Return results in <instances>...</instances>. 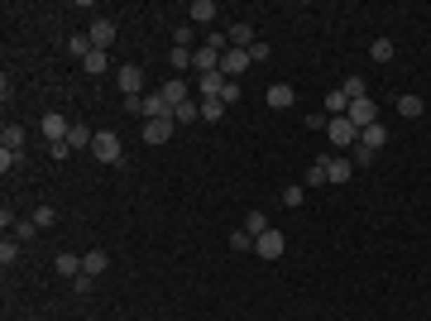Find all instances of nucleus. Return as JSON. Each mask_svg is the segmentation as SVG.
I'll return each mask as SVG.
<instances>
[{
	"mask_svg": "<svg viewBox=\"0 0 431 321\" xmlns=\"http://www.w3.org/2000/svg\"><path fill=\"white\" fill-rule=\"evenodd\" d=\"M326 139L336 144V154H345V149H354V144H359V130L350 125V115H331V125H326Z\"/></svg>",
	"mask_w": 431,
	"mask_h": 321,
	"instance_id": "nucleus-1",
	"label": "nucleus"
},
{
	"mask_svg": "<svg viewBox=\"0 0 431 321\" xmlns=\"http://www.w3.org/2000/svg\"><path fill=\"white\" fill-rule=\"evenodd\" d=\"M302 188H326V168H321V159L307 168V183H302Z\"/></svg>",
	"mask_w": 431,
	"mask_h": 321,
	"instance_id": "nucleus-33",
	"label": "nucleus"
},
{
	"mask_svg": "<svg viewBox=\"0 0 431 321\" xmlns=\"http://www.w3.org/2000/svg\"><path fill=\"white\" fill-rule=\"evenodd\" d=\"M192 53H197V48H173V53H168V63L183 72V67H192Z\"/></svg>",
	"mask_w": 431,
	"mask_h": 321,
	"instance_id": "nucleus-35",
	"label": "nucleus"
},
{
	"mask_svg": "<svg viewBox=\"0 0 431 321\" xmlns=\"http://www.w3.org/2000/svg\"><path fill=\"white\" fill-rule=\"evenodd\" d=\"M67 48H72L77 58H86V53H91V39H86V34H72V39H67Z\"/></svg>",
	"mask_w": 431,
	"mask_h": 321,
	"instance_id": "nucleus-36",
	"label": "nucleus"
},
{
	"mask_svg": "<svg viewBox=\"0 0 431 321\" xmlns=\"http://www.w3.org/2000/svg\"><path fill=\"white\" fill-rule=\"evenodd\" d=\"M422 110H427V101H422V96H398V115H403V120H417Z\"/></svg>",
	"mask_w": 431,
	"mask_h": 321,
	"instance_id": "nucleus-19",
	"label": "nucleus"
},
{
	"mask_svg": "<svg viewBox=\"0 0 431 321\" xmlns=\"http://www.w3.org/2000/svg\"><path fill=\"white\" fill-rule=\"evenodd\" d=\"M34 235H39V225H34V221H15V240H20V244H29Z\"/></svg>",
	"mask_w": 431,
	"mask_h": 321,
	"instance_id": "nucleus-34",
	"label": "nucleus"
},
{
	"mask_svg": "<svg viewBox=\"0 0 431 321\" xmlns=\"http://www.w3.org/2000/svg\"><path fill=\"white\" fill-rule=\"evenodd\" d=\"M345 115H350L354 130H369V125H378V101H374V96H359V101H350Z\"/></svg>",
	"mask_w": 431,
	"mask_h": 321,
	"instance_id": "nucleus-3",
	"label": "nucleus"
},
{
	"mask_svg": "<svg viewBox=\"0 0 431 321\" xmlns=\"http://www.w3.org/2000/svg\"><path fill=\"white\" fill-rule=\"evenodd\" d=\"M264 101H269L273 110H288V106H293V101H297V91H293V86H288V81H273L269 91H264Z\"/></svg>",
	"mask_w": 431,
	"mask_h": 321,
	"instance_id": "nucleus-14",
	"label": "nucleus"
},
{
	"mask_svg": "<svg viewBox=\"0 0 431 321\" xmlns=\"http://www.w3.org/2000/svg\"><path fill=\"white\" fill-rule=\"evenodd\" d=\"M173 130H178V120H173V115H163V120H144V144H168V139H173Z\"/></svg>",
	"mask_w": 431,
	"mask_h": 321,
	"instance_id": "nucleus-6",
	"label": "nucleus"
},
{
	"mask_svg": "<svg viewBox=\"0 0 431 321\" xmlns=\"http://www.w3.org/2000/svg\"><path fill=\"white\" fill-rule=\"evenodd\" d=\"M249 72V53L244 48H230V53H220V77L225 81H240Z\"/></svg>",
	"mask_w": 431,
	"mask_h": 321,
	"instance_id": "nucleus-4",
	"label": "nucleus"
},
{
	"mask_svg": "<svg viewBox=\"0 0 431 321\" xmlns=\"http://www.w3.org/2000/svg\"><path fill=\"white\" fill-rule=\"evenodd\" d=\"M29 221H34V225L44 230V225H53V221H58V211H53V207H39V211L29 216Z\"/></svg>",
	"mask_w": 431,
	"mask_h": 321,
	"instance_id": "nucleus-38",
	"label": "nucleus"
},
{
	"mask_svg": "<svg viewBox=\"0 0 431 321\" xmlns=\"http://www.w3.org/2000/svg\"><path fill=\"white\" fill-rule=\"evenodd\" d=\"M374 159H378V154L369 149V144H354V159H350V163H359V168H369Z\"/></svg>",
	"mask_w": 431,
	"mask_h": 321,
	"instance_id": "nucleus-37",
	"label": "nucleus"
},
{
	"mask_svg": "<svg viewBox=\"0 0 431 321\" xmlns=\"http://www.w3.org/2000/svg\"><path fill=\"white\" fill-rule=\"evenodd\" d=\"M197 106H201V120H220V115H225V101H197Z\"/></svg>",
	"mask_w": 431,
	"mask_h": 321,
	"instance_id": "nucleus-32",
	"label": "nucleus"
},
{
	"mask_svg": "<svg viewBox=\"0 0 431 321\" xmlns=\"http://www.w3.org/2000/svg\"><path fill=\"white\" fill-rule=\"evenodd\" d=\"M106 268H110V254H106V249H86V254H81V273H86V278H101Z\"/></svg>",
	"mask_w": 431,
	"mask_h": 321,
	"instance_id": "nucleus-13",
	"label": "nucleus"
},
{
	"mask_svg": "<svg viewBox=\"0 0 431 321\" xmlns=\"http://www.w3.org/2000/svg\"><path fill=\"white\" fill-rule=\"evenodd\" d=\"M283 249H288L283 230H264V235L254 240V254H259V259H283Z\"/></svg>",
	"mask_w": 431,
	"mask_h": 321,
	"instance_id": "nucleus-7",
	"label": "nucleus"
},
{
	"mask_svg": "<svg viewBox=\"0 0 431 321\" xmlns=\"http://www.w3.org/2000/svg\"><path fill=\"white\" fill-rule=\"evenodd\" d=\"M216 15H220L216 0H192V5H187V25H211Z\"/></svg>",
	"mask_w": 431,
	"mask_h": 321,
	"instance_id": "nucleus-16",
	"label": "nucleus"
},
{
	"mask_svg": "<svg viewBox=\"0 0 431 321\" xmlns=\"http://www.w3.org/2000/svg\"><path fill=\"white\" fill-rule=\"evenodd\" d=\"M86 39H91V48H101V53H106L110 44H115V20H106V15H101V20H91Z\"/></svg>",
	"mask_w": 431,
	"mask_h": 321,
	"instance_id": "nucleus-8",
	"label": "nucleus"
},
{
	"mask_svg": "<svg viewBox=\"0 0 431 321\" xmlns=\"http://www.w3.org/2000/svg\"><path fill=\"white\" fill-rule=\"evenodd\" d=\"M192 39H197V25H178V34H173V48H192Z\"/></svg>",
	"mask_w": 431,
	"mask_h": 321,
	"instance_id": "nucleus-31",
	"label": "nucleus"
},
{
	"mask_svg": "<svg viewBox=\"0 0 431 321\" xmlns=\"http://www.w3.org/2000/svg\"><path fill=\"white\" fill-rule=\"evenodd\" d=\"M340 91H345L350 101H359V96H369V86H364V77H359V72H354V77H345V81H340Z\"/></svg>",
	"mask_w": 431,
	"mask_h": 321,
	"instance_id": "nucleus-27",
	"label": "nucleus"
},
{
	"mask_svg": "<svg viewBox=\"0 0 431 321\" xmlns=\"http://www.w3.org/2000/svg\"><path fill=\"white\" fill-rule=\"evenodd\" d=\"M173 120H178V125H197V120H201V106H197V101H187V106L173 110Z\"/></svg>",
	"mask_w": 431,
	"mask_h": 321,
	"instance_id": "nucleus-29",
	"label": "nucleus"
},
{
	"mask_svg": "<svg viewBox=\"0 0 431 321\" xmlns=\"http://www.w3.org/2000/svg\"><path fill=\"white\" fill-rule=\"evenodd\" d=\"M345 110H350V96H345L340 86H336V91H326V115H345Z\"/></svg>",
	"mask_w": 431,
	"mask_h": 321,
	"instance_id": "nucleus-21",
	"label": "nucleus"
},
{
	"mask_svg": "<svg viewBox=\"0 0 431 321\" xmlns=\"http://www.w3.org/2000/svg\"><path fill=\"white\" fill-rule=\"evenodd\" d=\"M220 101H225V106H235V101H240V81H225V91H220Z\"/></svg>",
	"mask_w": 431,
	"mask_h": 321,
	"instance_id": "nucleus-41",
	"label": "nucleus"
},
{
	"mask_svg": "<svg viewBox=\"0 0 431 321\" xmlns=\"http://www.w3.org/2000/svg\"><path fill=\"white\" fill-rule=\"evenodd\" d=\"M269 58H273V48H269V44H264V39H259V44L249 48V63H269Z\"/></svg>",
	"mask_w": 431,
	"mask_h": 321,
	"instance_id": "nucleus-39",
	"label": "nucleus"
},
{
	"mask_svg": "<svg viewBox=\"0 0 431 321\" xmlns=\"http://www.w3.org/2000/svg\"><path fill=\"white\" fill-rule=\"evenodd\" d=\"M115 81H120V91H125V96H144V72H139L135 63H125Z\"/></svg>",
	"mask_w": 431,
	"mask_h": 321,
	"instance_id": "nucleus-11",
	"label": "nucleus"
},
{
	"mask_svg": "<svg viewBox=\"0 0 431 321\" xmlns=\"http://www.w3.org/2000/svg\"><path fill=\"white\" fill-rule=\"evenodd\" d=\"M120 154H125L120 134L115 130H96V139H91V159L96 163H120Z\"/></svg>",
	"mask_w": 431,
	"mask_h": 321,
	"instance_id": "nucleus-2",
	"label": "nucleus"
},
{
	"mask_svg": "<svg viewBox=\"0 0 431 321\" xmlns=\"http://www.w3.org/2000/svg\"><path fill=\"white\" fill-rule=\"evenodd\" d=\"M53 268H58V278H67V283H72V278H81V254H58Z\"/></svg>",
	"mask_w": 431,
	"mask_h": 321,
	"instance_id": "nucleus-17",
	"label": "nucleus"
},
{
	"mask_svg": "<svg viewBox=\"0 0 431 321\" xmlns=\"http://www.w3.org/2000/svg\"><path fill=\"white\" fill-rule=\"evenodd\" d=\"M81 67H86V77H101V72H106V53H101V48H91V53L81 58Z\"/></svg>",
	"mask_w": 431,
	"mask_h": 321,
	"instance_id": "nucleus-23",
	"label": "nucleus"
},
{
	"mask_svg": "<svg viewBox=\"0 0 431 321\" xmlns=\"http://www.w3.org/2000/svg\"><path fill=\"white\" fill-rule=\"evenodd\" d=\"M39 130H44V139H48V144H62V139L72 134V125H67V115H58V110H48Z\"/></svg>",
	"mask_w": 431,
	"mask_h": 321,
	"instance_id": "nucleus-9",
	"label": "nucleus"
},
{
	"mask_svg": "<svg viewBox=\"0 0 431 321\" xmlns=\"http://www.w3.org/2000/svg\"><path fill=\"white\" fill-rule=\"evenodd\" d=\"M230 249H235V254H254V235H249V230H230Z\"/></svg>",
	"mask_w": 431,
	"mask_h": 321,
	"instance_id": "nucleus-22",
	"label": "nucleus"
},
{
	"mask_svg": "<svg viewBox=\"0 0 431 321\" xmlns=\"http://www.w3.org/2000/svg\"><path fill=\"white\" fill-rule=\"evenodd\" d=\"M369 58H374V63H393V39H374V44H369Z\"/></svg>",
	"mask_w": 431,
	"mask_h": 321,
	"instance_id": "nucleus-28",
	"label": "nucleus"
},
{
	"mask_svg": "<svg viewBox=\"0 0 431 321\" xmlns=\"http://www.w3.org/2000/svg\"><path fill=\"white\" fill-rule=\"evenodd\" d=\"M25 168V149H0V173H15Z\"/></svg>",
	"mask_w": 431,
	"mask_h": 321,
	"instance_id": "nucleus-26",
	"label": "nucleus"
},
{
	"mask_svg": "<svg viewBox=\"0 0 431 321\" xmlns=\"http://www.w3.org/2000/svg\"><path fill=\"white\" fill-rule=\"evenodd\" d=\"M91 139H96V130H86V125H72V134H67V149L77 154V149H86L91 154Z\"/></svg>",
	"mask_w": 431,
	"mask_h": 321,
	"instance_id": "nucleus-18",
	"label": "nucleus"
},
{
	"mask_svg": "<svg viewBox=\"0 0 431 321\" xmlns=\"http://www.w3.org/2000/svg\"><path fill=\"white\" fill-rule=\"evenodd\" d=\"M139 115H144V120H163V115H173V106L163 101V91H144V101H139Z\"/></svg>",
	"mask_w": 431,
	"mask_h": 321,
	"instance_id": "nucleus-10",
	"label": "nucleus"
},
{
	"mask_svg": "<svg viewBox=\"0 0 431 321\" xmlns=\"http://www.w3.org/2000/svg\"><path fill=\"white\" fill-rule=\"evenodd\" d=\"M0 149H25V130H20V125H5V130H0Z\"/></svg>",
	"mask_w": 431,
	"mask_h": 321,
	"instance_id": "nucleus-25",
	"label": "nucleus"
},
{
	"mask_svg": "<svg viewBox=\"0 0 431 321\" xmlns=\"http://www.w3.org/2000/svg\"><path fill=\"white\" fill-rule=\"evenodd\" d=\"M307 202V188H288L283 192V207H302Z\"/></svg>",
	"mask_w": 431,
	"mask_h": 321,
	"instance_id": "nucleus-40",
	"label": "nucleus"
},
{
	"mask_svg": "<svg viewBox=\"0 0 431 321\" xmlns=\"http://www.w3.org/2000/svg\"><path fill=\"white\" fill-rule=\"evenodd\" d=\"M163 101H168V106L178 110V106H187L192 101V86L183 77H173V81H163Z\"/></svg>",
	"mask_w": 431,
	"mask_h": 321,
	"instance_id": "nucleus-12",
	"label": "nucleus"
},
{
	"mask_svg": "<svg viewBox=\"0 0 431 321\" xmlns=\"http://www.w3.org/2000/svg\"><path fill=\"white\" fill-rule=\"evenodd\" d=\"M359 144H369V149H383V144H388V130H383V125H369V130H359Z\"/></svg>",
	"mask_w": 431,
	"mask_h": 321,
	"instance_id": "nucleus-20",
	"label": "nucleus"
},
{
	"mask_svg": "<svg viewBox=\"0 0 431 321\" xmlns=\"http://www.w3.org/2000/svg\"><path fill=\"white\" fill-rule=\"evenodd\" d=\"M244 230L259 240V235H264V230H273V225H269V216H264V211H249V216H244Z\"/></svg>",
	"mask_w": 431,
	"mask_h": 321,
	"instance_id": "nucleus-24",
	"label": "nucleus"
},
{
	"mask_svg": "<svg viewBox=\"0 0 431 321\" xmlns=\"http://www.w3.org/2000/svg\"><path fill=\"white\" fill-rule=\"evenodd\" d=\"M15 259H20V240H15V235H5V244H0V264L10 268Z\"/></svg>",
	"mask_w": 431,
	"mask_h": 321,
	"instance_id": "nucleus-30",
	"label": "nucleus"
},
{
	"mask_svg": "<svg viewBox=\"0 0 431 321\" xmlns=\"http://www.w3.org/2000/svg\"><path fill=\"white\" fill-rule=\"evenodd\" d=\"M321 168H326V183H350L354 178V163L345 159V154H326Z\"/></svg>",
	"mask_w": 431,
	"mask_h": 321,
	"instance_id": "nucleus-5",
	"label": "nucleus"
},
{
	"mask_svg": "<svg viewBox=\"0 0 431 321\" xmlns=\"http://www.w3.org/2000/svg\"><path fill=\"white\" fill-rule=\"evenodd\" d=\"M254 44H259V39H254V25H249V20H235V25H230V48H244V53H249Z\"/></svg>",
	"mask_w": 431,
	"mask_h": 321,
	"instance_id": "nucleus-15",
	"label": "nucleus"
}]
</instances>
